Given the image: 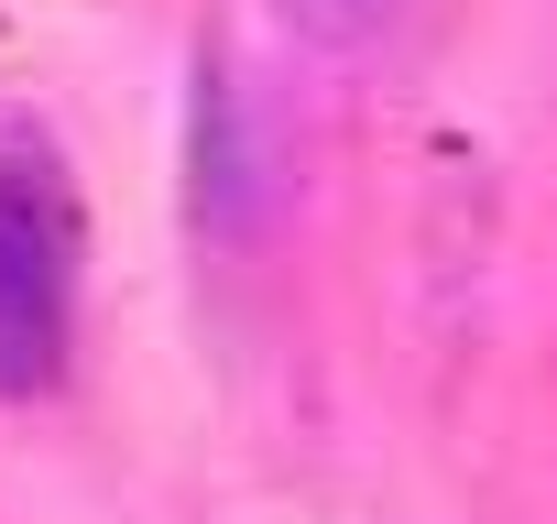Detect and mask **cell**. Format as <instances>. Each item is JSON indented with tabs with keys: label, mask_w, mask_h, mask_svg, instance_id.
Instances as JSON below:
<instances>
[{
	"label": "cell",
	"mask_w": 557,
	"mask_h": 524,
	"mask_svg": "<svg viewBox=\"0 0 557 524\" xmlns=\"http://www.w3.org/2000/svg\"><path fill=\"white\" fill-rule=\"evenodd\" d=\"M77 328V197L55 153H0V394H55Z\"/></svg>",
	"instance_id": "1"
},
{
	"label": "cell",
	"mask_w": 557,
	"mask_h": 524,
	"mask_svg": "<svg viewBox=\"0 0 557 524\" xmlns=\"http://www.w3.org/2000/svg\"><path fill=\"white\" fill-rule=\"evenodd\" d=\"M383 12H394V0H329V23H339V34H361V23H383Z\"/></svg>",
	"instance_id": "2"
}]
</instances>
